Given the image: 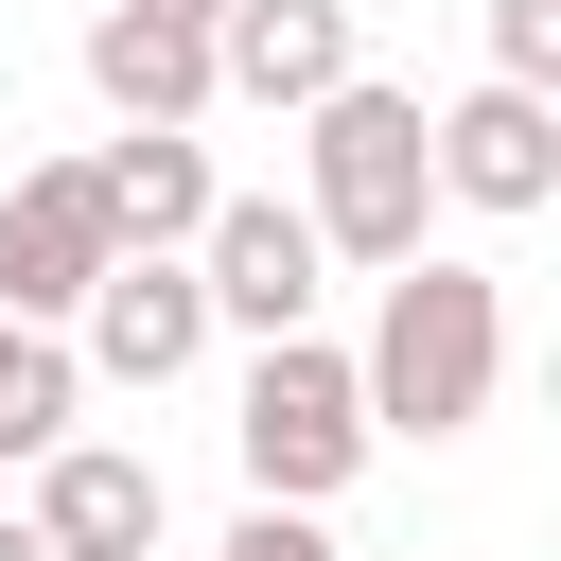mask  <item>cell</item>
Masks as SVG:
<instances>
[{
    "mask_svg": "<svg viewBox=\"0 0 561 561\" xmlns=\"http://www.w3.org/2000/svg\"><path fill=\"white\" fill-rule=\"evenodd\" d=\"M158 526H175V491H158L140 438H88V421H70V438L35 456V543H53V561H158Z\"/></svg>",
    "mask_w": 561,
    "mask_h": 561,
    "instance_id": "7",
    "label": "cell"
},
{
    "mask_svg": "<svg viewBox=\"0 0 561 561\" xmlns=\"http://www.w3.org/2000/svg\"><path fill=\"white\" fill-rule=\"evenodd\" d=\"M70 403H88V368L53 351V316H0V456H53Z\"/></svg>",
    "mask_w": 561,
    "mask_h": 561,
    "instance_id": "12",
    "label": "cell"
},
{
    "mask_svg": "<svg viewBox=\"0 0 561 561\" xmlns=\"http://www.w3.org/2000/svg\"><path fill=\"white\" fill-rule=\"evenodd\" d=\"M105 193H88V158H35L18 193H0V316H70L88 280H105Z\"/></svg>",
    "mask_w": 561,
    "mask_h": 561,
    "instance_id": "8",
    "label": "cell"
},
{
    "mask_svg": "<svg viewBox=\"0 0 561 561\" xmlns=\"http://www.w3.org/2000/svg\"><path fill=\"white\" fill-rule=\"evenodd\" d=\"M421 140H438V210H491V228H526V210L561 193V88H508V70H491V88H456Z\"/></svg>",
    "mask_w": 561,
    "mask_h": 561,
    "instance_id": "5",
    "label": "cell"
},
{
    "mask_svg": "<svg viewBox=\"0 0 561 561\" xmlns=\"http://www.w3.org/2000/svg\"><path fill=\"white\" fill-rule=\"evenodd\" d=\"M298 158H316V245L333 263H403L421 228H438V140H421V88H386V70H333L316 105H298Z\"/></svg>",
    "mask_w": 561,
    "mask_h": 561,
    "instance_id": "2",
    "label": "cell"
},
{
    "mask_svg": "<svg viewBox=\"0 0 561 561\" xmlns=\"http://www.w3.org/2000/svg\"><path fill=\"white\" fill-rule=\"evenodd\" d=\"M70 316H88V368H105V386H175V368L210 351V280H193V245H105V280H88Z\"/></svg>",
    "mask_w": 561,
    "mask_h": 561,
    "instance_id": "6",
    "label": "cell"
},
{
    "mask_svg": "<svg viewBox=\"0 0 561 561\" xmlns=\"http://www.w3.org/2000/svg\"><path fill=\"white\" fill-rule=\"evenodd\" d=\"M210 561H333V526H316V508H280V491H245V526H228Z\"/></svg>",
    "mask_w": 561,
    "mask_h": 561,
    "instance_id": "14",
    "label": "cell"
},
{
    "mask_svg": "<svg viewBox=\"0 0 561 561\" xmlns=\"http://www.w3.org/2000/svg\"><path fill=\"white\" fill-rule=\"evenodd\" d=\"M333 70H368L351 53V0H210V105H316Z\"/></svg>",
    "mask_w": 561,
    "mask_h": 561,
    "instance_id": "9",
    "label": "cell"
},
{
    "mask_svg": "<svg viewBox=\"0 0 561 561\" xmlns=\"http://www.w3.org/2000/svg\"><path fill=\"white\" fill-rule=\"evenodd\" d=\"M491 70L508 88H561V0H491Z\"/></svg>",
    "mask_w": 561,
    "mask_h": 561,
    "instance_id": "13",
    "label": "cell"
},
{
    "mask_svg": "<svg viewBox=\"0 0 561 561\" xmlns=\"http://www.w3.org/2000/svg\"><path fill=\"white\" fill-rule=\"evenodd\" d=\"M193 280H210V333H298V316L333 298V245H316L298 193H210Z\"/></svg>",
    "mask_w": 561,
    "mask_h": 561,
    "instance_id": "4",
    "label": "cell"
},
{
    "mask_svg": "<svg viewBox=\"0 0 561 561\" xmlns=\"http://www.w3.org/2000/svg\"><path fill=\"white\" fill-rule=\"evenodd\" d=\"M88 193H105V228H123V245H193L228 175L193 158V123H123V140L88 158Z\"/></svg>",
    "mask_w": 561,
    "mask_h": 561,
    "instance_id": "11",
    "label": "cell"
},
{
    "mask_svg": "<svg viewBox=\"0 0 561 561\" xmlns=\"http://www.w3.org/2000/svg\"><path fill=\"white\" fill-rule=\"evenodd\" d=\"M0 561H53V543H35V508H0Z\"/></svg>",
    "mask_w": 561,
    "mask_h": 561,
    "instance_id": "15",
    "label": "cell"
},
{
    "mask_svg": "<svg viewBox=\"0 0 561 561\" xmlns=\"http://www.w3.org/2000/svg\"><path fill=\"white\" fill-rule=\"evenodd\" d=\"M351 386H368V438H473L491 386H508V280L403 245V263H386V316H368V351H351Z\"/></svg>",
    "mask_w": 561,
    "mask_h": 561,
    "instance_id": "1",
    "label": "cell"
},
{
    "mask_svg": "<svg viewBox=\"0 0 561 561\" xmlns=\"http://www.w3.org/2000/svg\"><path fill=\"white\" fill-rule=\"evenodd\" d=\"M228 456H245V491H280V508H333L351 473H368V386H351V351L298 316V333H263V368H245V403H228Z\"/></svg>",
    "mask_w": 561,
    "mask_h": 561,
    "instance_id": "3",
    "label": "cell"
},
{
    "mask_svg": "<svg viewBox=\"0 0 561 561\" xmlns=\"http://www.w3.org/2000/svg\"><path fill=\"white\" fill-rule=\"evenodd\" d=\"M88 88L123 123H210V18L175 0H88Z\"/></svg>",
    "mask_w": 561,
    "mask_h": 561,
    "instance_id": "10",
    "label": "cell"
}]
</instances>
